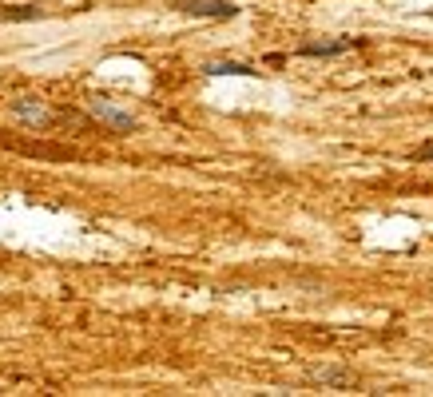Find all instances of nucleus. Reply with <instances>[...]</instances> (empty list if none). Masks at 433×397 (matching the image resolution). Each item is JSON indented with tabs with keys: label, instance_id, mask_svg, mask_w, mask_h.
Returning a JSON list of instances; mask_svg holds the SVG:
<instances>
[{
	"label": "nucleus",
	"instance_id": "0eeeda50",
	"mask_svg": "<svg viewBox=\"0 0 433 397\" xmlns=\"http://www.w3.org/2000/svg\"><path fill=\"white\" fill-rule=\"evenodd\" d=\"M0 16H4V20H40L44 12H40V8H4Z\"/></svg>",
	"mask_w": 433,
	"mask_h": 397
},
{
	"label": "nucleus",
	"instance_id": "f257e3e1",
	"mask_svg": "<svg viewBox=\"0 0 433 397\" xmlns=\"http://www.w3.org/2000/svg\"><path fill=\"white\" fill-rule=\"evenodd\" d=\"M171 8L183 16H199V20H235L239 4L231 0H171Z\"/></svg>",
	"mask_w": 433,
	"mask_h": 397
},
{
	"label": "nucleus",
	"instance_id": "f03ea898",
	"mask_svg": "<svg viewBox=\"0 0 433 397\" xmlns=\"http://www.w3.org/2000/svg\"><path fill=\"white\" fill-rule=\"evenodd\" d=\"M8 111H12V119H20L24 127H48V124H56V111H52L44 99H36V95H17V99L8 104Z\"/></svg>",
	"mask_w": 433,
	"mask_h": 397
},
{
	"label": "nucleus",
	"instance_id": "20e7f679",
	"mask_svg": "<svg viewBox=\"0 0 433 397\" xmlns=\"http://www.w3.org/2000/svg\"><path fill=\"white\" fill-rule=\"evenodd\" d=\"M346 48H354V40H326V44H302L298 56H342Z\"/></svg>",
	"mask_w": 433,
	"mask_h": 397
},
{
	"label": "nucleus",
	"instance_id": "423d86ee",
	"mask_svg": "<svg viewBox=\"0 0 433 397\" xmlns=\"http://www.w3.org/2000/svg\"><path fill=\"white\" fill-rule=\"evenodd\" d=\"M314 381H326V385H342V389H354L358 381L346 369H314Z\"/></svg>",
	"mask_w": 433,
	"mask_h": 397
},
{
	"label": "nucleus",
	"instance_id": "6e6552de",
	"mask_svg": "<svg viewBox=\"0 0 433 397\" xmlns=\"http://www.w3.org/2000/svg\"><path fill=\"white\" fill-rule=\"evenodd\" d=\"M430 159H433V151H430Z\"/></svg>",
	"mask_w": 433,
	"mask_h": 397
},
{
	"label": "nucleus",
	"instance_id": "7ed1b4c3",
	"mask_svg": "<svg viewBox=\"0 0 433 397\" xmlns=\"http://www.w3.org/2000/svg\"><path fill=\"white\" fill-rule=\"evenodd\" d=\"M88 111H92V119H99L104 127H112V131H135V115L131 111H124L119 104H112V99H88Z\"/></svg>",
	"mask_w": 433,
	"mask_h": 397
},
{
	"label": "nucleus",
	"instance_id": "39448f33",
	"mask_svg": "<svg viewBox=\"0 0 433 397\" xmlns=\"http://www.w3.org/2000/svg\"><path fill=\"white\" fill-rule=\"evenodd\" d=\"M203 76H258L251 64H231V60H223V64H203Z\"/></svg>",
	"mask_w": 433,
	"mask_h": 397
}]
</instances>
